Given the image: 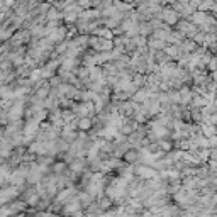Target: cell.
<instances>
[{"instance_id": "1", "label": "cell", "mask_w": 217, "mask_h": 217, "mask_svg": "<svg viewBox=\"0 0 217 217\" xmlns=\"http://www.w3.org/2000/svg\"><path fill=\"white\" fill-rule=\"evenodd\" d=\"M90 126H92V124H90V120H88V119H83L82 124H80V127H83V129H88Z\"/></svg>"}]
</instances>
